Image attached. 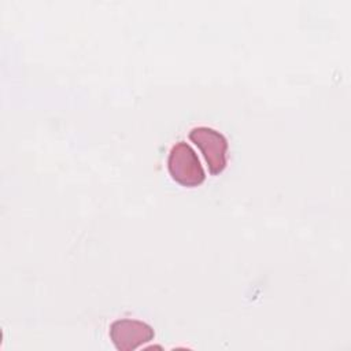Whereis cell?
I'll use <instances>...</instances> for the list:
<instances>
[{"label": "cell", "mask_w": 351, "mask_h": 351, "mask_svg": "<svg viewBox=\"0 0 351 351\" xmlns=\"http://www.w3.org/2000/svg\"><path fill=\"white\" fill-rule=\"evenodd\" d=\"M167 170L171 178L184 186H197L206 180V173L197 154L185 141H178L170 148Z\"/></svg>", "instance_id": "6da1fadb"}, {"label": "cell", "mask_w": 351, "mask_h": 351, "mask_svg": "<svg viewBox=\"0 0 351 351\" xmlns=\"http://www.w3.org/2000/svg\"><path fill=\"white\" fill-rule=\"evenodd\" d=\"M189 138L202 151L211 174L215 176L225 170L228 140L221 132L208 126H196L191 129Z\"/></svg>", "instance_id": "7a4b0ae2"}, {"label": "cell", "mask_w": 351, "mask_h": 351, "mask_svg": "<svg viewBox=\"0 0 351 351\" xmlns=\"http://www.w3.org/2000/svg\"><path fill=\"white\" fill-rule=\"evenodd\" d=\"M155 332L147 322L122 318L110 325V339L117 350L130 351L154 340Z\"/></svg>", "instance_id": "3957f363"}]
</instances>
